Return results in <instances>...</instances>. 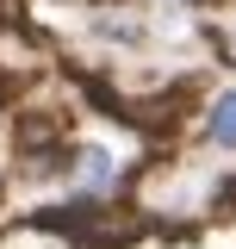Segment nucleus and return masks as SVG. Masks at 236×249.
Returning <instances> with one entry per match:
<instances>
[{
	"label": "nucleus",
	"instance_id": "1",
	"mask_svg": "<svg viewBox=\"0 0 236 249\" xmlns=\"http://www.w3.org/2000/svg\"><path fill=\"white\" fill-rule=\"evenodd\" d=\"M56 181H62V206L68 212H93L124 193L131 181V156L112 137H75L68 150L56 156Z\"/></svg>",
	"mask_w": 236,
	"mask_h": 249
},
{
	"label": "nucleus",
	"instance_id": "2",
	"mask_svg": "<svg viewBox=\"0 0 236 249\" xmlns=\"http://www.w3.org/2000/svg\"><path fill=\"white\" fill-rule=\"evenodd\" d=\"M199 143L211 156H230L236 162V81H224V88H211L199 100Z\"/></svg>",
	"mask_w": 236,
	"mask_h": 249
},
{
	"label": "nucleus",
	"instance_id": "3",
	"mask_svg": "<svg viewBox=\"0 0 236 249\" xmlns=\"http://www.w3.org/2000/svg\"><path fill=\"white\" fill-rule=\"evenodd\" d=\"M87 37L93 44H112V50H143L149 25L131 13V6H100V13L87 19Z\"/></svg>",
	"mask_w": 236,
	"mask_h": 249
}]
</instances>
